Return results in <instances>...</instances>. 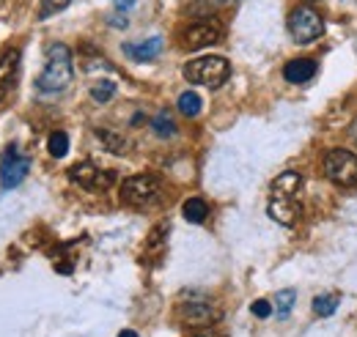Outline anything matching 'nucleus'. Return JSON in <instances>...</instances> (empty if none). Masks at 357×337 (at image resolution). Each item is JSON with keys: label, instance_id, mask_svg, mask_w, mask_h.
<instances>
[{"label": "nucleus", "instance_id": "aec40b11", "mask_svg": "<svg viewBox=\"0 0 357 337\" xmlns=\"http://www.w3.org/2000/svg\"><path fill=\"white\" fill-rule=\"evenodd\" d=\"M47 151H50L55 159L66 157V151H69V137H66V132H52L50 140H47Z\"/></svg>", "mask_w": 357, "mask_h": 337}, {"label": "nucleus", "instance_id": "6ab92c4d", "mask_svg": "<svg viewBox=\"0 0 357 337\" xmlns=\"http://www.w3.org/2000/svg\"><path fill=\"white\" fill-rule=\"evenodd\" d=\"M151 129H154L157 137H174V134H176V124H174V118H171L165 110L151 118Z\"/></svg>", "mask_w": 357, "mask_h": 337}, {"label": "nucleus", "instance_id": "b1692460", "mask_svg": "<svg viewBox=\"0 0 357 337\" xmlns=\"http://www.w3.org/2000/svg\"><path fill=\"white\" fill-rule=\"evenodd\" d=\"M250 310H253L256 318H269V315H272V304H269L267 299H256V301L250 304Z\"/></svg>", "mask_w": 357, "mask_h": 337}, {"label": "nucleus", "instance_id": "ddd939ff", "mask_svg": "<svg viewBox=\"0 0 357 337\" xmlns=\"http://www.w3.org/2000/svg\"><path fill=\"white\" fill-rule=\"evenodd\" d=\"M124 52L132 58V61H154V58H160V52H162V39L160 36H151V39H146V42H137V44H124Z\"/></svg>", "mask_w": 357, "mask_h": 337}, {"label": "nucleus", "instance_id": "cd10ccee", "mask_svg": "<svg viewBox=\"0 0 357 337\" xmlns=\"http://www.w3.org/2000/svg\"><path fill=\"white\" fill-rule=\"evenodd\" d=\"M119 337H137V332H132V329H124V332H121Z\"/></svg>", "mask_w": 357, "mask_h": 337}, {"label": "nucleus", "instance_id": "a211bd4d", "mask_svg": "<svg viewBox=\"0 0 357 337\" xmlns=\"http://www.w3.org/2000/svg\"><path fill=\"white\" fill-rule=\"evenodd\" d=\"M201 96L195 93V91H184L181 96H178V110H181V116H187V118H195L198 113H201Z\"/></svg>", "mask_w": 357, "mask_h": 337}, {"label": "nucleus", "instance_id": "4be33fe9", "mask_svg": "<svg viewBox=\"0 0 357 337\" xmlns=\"http://www.w3.org/2000/svg\"><path fill=\"white\" fill-rule=\"evenodd\" d=\"M96 137H99V140H102L113 154H119V151H124V148H127V143H124L121 137H116L113 132H107V129H99V132H96Z\"/></svg>", "mask_w": 357, "mask_h": 337}, {"label": "nucleus", "instance_id": "a878e982", "mask_svg": "<svg viewBox=\"0 0 357 337\" xmlns=\"http://www.w3.org/2000/svg\"><path fill=\"white\" fill-rule=\"evenodd\" d=\"M116 6H119L121 11H127V8H132L135 6V0H116Z\"/></svg>", "mask_w": 357, "mask_h": 337}, {"label": "nucleus", "instance_id": "6e6552de", "mask_svg": "<svg viewBox=\"0 0 357 337\" xmlns=\"http://www.w3.org/2000/svg\"><path fill=\"white\" fill-rule=\"evenodd\" d=\"M215 315L218 313H215V307H212V301L206 296L201 294L184 296V301H181V318L190 327H209L215 321Z\"/></svg>", "mask_w": 357, "mask_h": 337}, {"label": "nucleus", "instance_id": "1a4fd4ad", "mask_svg": "<svg viewBox=\"0 0 357 337\" xmlns=\"http://www.w3.org/2000/svg\"><path fill=\"white\" fill-rule=\"evenodd\" d=\"M220 39H223V28H220L218 19H201V22H195L184 31V47L187 49H201V47L218 44Z\"/></svg>", "mask_w": 357, "mask_h": 337}, {"label": "nucleus", "instance_id": "f257e3e1", "mask_svg": "<svg viewBox=\"0 0 357 337\" xmlns=\"http://www.w3.org/2000/svg\"><path fill=\"white\" fill-rule=\"evenodd\" d=\"M75 77V66H72V52L66 44H50L47 47V63L45 72L39 75L36 88L42 96H58L63 93Z\"/></svg>", "mask_w": 357, "mask_h": 337}, {"label": "nucleus", "instance_id": "c85d7f7f", "mask_svg": "<svg viewBox=\"0 0 357 337\" xmlns=\"http://www.w3.org/2000/svg\"><path fill=\"white\" fill-rule=\"evenodd\" d=\"M223 3H236V0H223Z\"/></svg>", "mask_w": 357, "mask_h": 337}, {"label": "nucleus", "instance_id": "f3484780", "mask_svg": "<svg viewBox=\"0 0 357 337\" xmlns=\"http://www.w3.org/2000/svg\"><path fill=\"white\" fill-rule=\"evenodd\" d=\"M341 304V296L338 294H324V296H316L313 299V313L321 315V318H330Z\"/></svg>", "mask_w": 357, "mask_h": 337}, {"label": "nucleus", "instance_id": "7ed1b4c3", "mask_svg": "<svg viewBox=\"0 0 357 337\" xmlns=\"http://www.w3.org/2000/svg\"><path fill=\"white\" fill-rule=\"evenodd\" d=\"M289 33L297 44H311L324 33V19L313 6H297L289 14Z\"/></svg>", "mask_w": 357, "mask_h": 337}, {"label": "nucleus", "instance_id": "393cba45", "mask_svg": "<svg viewBox=\"0 0 357 337\" xmlns=\"http://www.w3.org/2000/svg\"><path fill=\"white\" fill-rule=\"evenodd\" d=\"M192 337H225V335H220L218 329H201V332H195Z\"/></svg>", "mask_w": 357, "mask_h": 337}, {"label": "nucleus", "instance_id": "f8f14e48", "mask_svg": "<svg viewBox=\"0 0 357 337\" xmlns=\"http://www.w3.org/2000/svg\"><path fill=\"white\" fill-rule=\"evenodd\" d=\"M267 211L275 222H280V225H286V228H291V225L300 219V211H297L291 198H272Z\"/></svg>", "mask_w": 357, "mask_h": 337}, {"label": "nucleus", "instance_id": "423d86ee", "mask_svg": "<svg viewBox=\"0 0 357 337\" xmlns=\"http://www.w3.org/2000/svg\"><path fill=\"white\" fill-rule=\"evenodd\" d=\"M31 170V159L25 154H20V148L11 143L6 151H3V159H0V184L3 189H14L25 181Z\"/></svg>", "mask_w": 357, "mask_h": 337}, {"label": "nucleus", "instance_id": "4468645a", "mask_svg": "<svg viewBox=\"0 0 357 337\" xmlns=\"http://www.w3.org/2000/svg\"><path fill=\"white\" fill-rule=\"evenodd\" d=\"M300 187H303V175L297 170H286L272 181V195L275 198H294L300 192Z\"/></svg>", "mask_w": 357, "mask_h": 337}, {"label": "nucleus", "instance_id": "39448f33", "mask_svg": "<svg viewBox=\"0 0 357 337\" xmlns=\"http://www.w3.org/2000/svg\"><path fill=\"white\" fill-rule=\"evenodd\" d=\"M324 173L333 184L338 187H355L357 184V154L344 151V148H333L324 157Z\"/></svg>", "mask_w": 357, "mask_h": 337}, {"label": "nucleus", "instance_id": "20e7f679", "mask_svg": "<svg viewBox=\"0 0 357 337\" xmlns=\"http://www.w3.org/2000/svg\"><path fill=\"white\" fill-rule=\"evenodd\" d=\"M160 189H162V184H160L157 175L137 173V175L124 178V184H121V201L130 203V206H146V203H151L160 195Z\"/></svg>", "mask_w": 357, "mask_h": 337}, {"label": "nucleus", "instance_id": "bb28decb", "mask_svg": "<svg viewBox=\"0 0 357 337\" xmlns=\"http://www.w3.org/2000/svg\"><path fill=\"white\" fill-rule=\"evenodd\" d=\"M349 137H352V140H355V143H357V118H355V124L349 127Z\"/></svg>", "mask_w": 357, "mask_h": 337}, {"label": "nucleus", "instance_id": "5701e85b", "mask_svg": "<svg viewBox=\"0 0 357 337\" xmlns=\"http://www.w3.org/2000/svg\"><path fill=\"white\" fill-rule=\"evenodd\" d=\"M69 3H72V0H42V11H39V17H42V19H45V17H52V14L63 11Z\"/></svg>", "mask_w": 357, "mask_h": 337}, {"label": "nucleus", "instance_id": "dca6fc26", "mask_svg": "<svg viewBox=\"0 0 357 337\" xmlns=\"http://www.w3.org/2000/svg\"><path fill=\"white\" fill-rule=\"evenodd\" d=\"M294 301H297V291H294V288H283V291H278V296H275L272 313H275L278 318H289V313L294 310Z\"/></svg>", "mask_w": 357, "mask_h": 337}, {"label": "nucleus", "instance_id": "f03ea898", "mask_svg": "<svg viewBox=\"0 0 357 337\" xmlns=\"http://www.w3.org/2000/svg\"><path fill=\"white\" fill-rule=\"evenodd\" d=\"M184 77L195 85H206V88H220L231 77V66L220 55H206V58H195L184 66Z\"/></svg>", "mask_w": 357, "mask_h": 337}, {"label": "nucleus", "instance_id": "9d476101", "mask_svg": "<svg viewBox=\"0 0 357 337\" xmlns=\"http://www.w3.org/2000/svg\"><path fill=\"white\" fill-rule=\"evenodd\" d=\"M20 80V49H8L0 58V102L14 91Z\"/></svg>", "mask_w": 357, "mask_h": 337}, {"label": "nucleus", "instance_id": "412c9836", "mask_svg": "<svg viewBox=\"0 0 357 337\" xmlns=\"http://www.w3.org/2000/svg\"><path fill=\"white\" fill-rule=\"evenodd\" d=\"M91 96H93V102H99V104L110 102V99L116 96V83H110V80H99V83H93L91 85Z\"/></svg>", "mask_w": 357, "mask_h": 337}, {"label": "nucleus", "instance_id": "9b49d317", "mask_svg": "<svg viewBox=\"0 0 357 337\" xmlns=\"http://www.w3.org/2000/svg\"><path fill=\"white\" fill-rule=\"evenodd\" d=\"M283 77L294 85L308 83V80L316 77V61H311V58H294V61H289L283 66Z\"/></svg>", "mask_w": 357, "mask_h": 337}, {"label": "nucleus", "instance_id": "0eeeda50", "mask_svg": "<svg viewBox=\"0 0 357 337\" xmlns=\"http://www.w3.org/2000/svg\"><path fill=\"white\" fill-rule=\"evenodd\" d=\"M69 178L75 184L91 189V192H105V189H110L116 184V173L113 170H99L96 165H91V162L75 165V168L69 170Z\"/></svg>", "mask_w": 357, "mask_h": 337}, {"label": "nucleus", "instance_id": "2eb2a0df", "mask_svg": "<svg viewBox=\"0 0 357 337\" xmlns=\"http://www.w3.org/2000/svg\"><path fill=\"white\" fill-rule=\"evenodd\" d=\"M181 214H184L187 222L201 225V222H206V217H209V203H206L204 198H190V201L181 206Z\"/></svg>", "mask_w": 357, "mask_h": 337}]
</instances>
